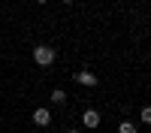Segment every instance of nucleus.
Wrapping results in <instances>:
<instances>
[{
    "label": "nucleus",
    "instance_id": "f257e3e1",
    "mask_svg": "<svg viewBox=\"0 0 151 133\" xmlns=\"http://www.w3.org/2000/svg\"><path fill=\"white\" fill-rule=\"evenodd\" d=\"M33 60H36L40 67H52V64H55V48H52V45H36V48H33Z\"/></svg>",
    "mask_w": 151,
    "mask_h": 133
},
{
    "label": "nucleus",
    "instance_id": "f03ea898",
    "mask_svg": "<svg viewBox=\"0 0 151 133\" xmlns=\"http://www.w3.org/2000/svg\"><path fill=\"white\" fill-rule=\"evenodd\" d=\"M33 124H36V127H48V124H52V112H48L45 106L36 109V112H33Z\"/></svg>",
    "mask_w": 151,
    "mask_h": 133
},
{
    "label": "nucleus",
    "instance_id": "7ed1b4c3",
    "mask_svg": "<svg viewBox=\"0 0 151 133\" xmlns=\"http://www.w3.org/2000/svg\"><path fill=\"white\" fill-rule=\"evenodd\" d=\"M76 82L85 85V88H94V85H97V76H94L91 70H82V73H76Z\"/></svg>",
    "mask_w": 151,
    "mask_h": 133
},
{
    "label": "nucleus",
    "instance_id": "20e7f679",
    "mask_svg": "<svg viewBox=\"0 0 151 133\" xmlns=\"http://www.w3.org/2000/svg\"><path fill=\"white\" fill-rule=\"evenodd\" d=\"M82 124H85L88 130H94V127H100V112H94V109H88V112L82 115Z\"/></svg>",
    "mask_w": 151,
    "mask_h": 133
},
{
    "label": "nucleus",
    "instance_id": "39448f33",
    "mask_svg": "<svg viewBox=\"0 0 151 133\" xmlns=\"http://www.w3.org/2000/svg\"><path fill=\"white\" fill-rule=\"evenodd\" d=\"M52 103H67V91L64 88H55L52 91Z\"/></svg>",
    "mask_w": 151,
    "mask_h": 133
},
{
    "label": "nucleus",
    "instance_id": "423d86ee",
    "mask_svg": "<svg viewBox=\"0 0 151 133\" xmlns=\"http://www.w3.org/2000/svg\"><path fill=\"white\" fill-rule=\"evenodd\" d=\"M118 133H139V130H136V124H130V121H121V124H118Z\"/></svg>",
    "mask_w": 151,
    "mask_h": 133
},
{
    "label": "nucleus",
    "instance_id": "0eeeda50",
    "mask_svg": "<svg viewBox=\"0 0 151 133\" xmlns=\"http://www.w3.org/2000/svg\"><path fill=\"white\" fill-rule=\"evenodd\" d=\"M142 121H145V124H151V106H142Z\"/></svg>",
    "mask_w": 151,
    "mask_h": 133
},
{
    "label": "nucleus",
    "instance_id": "6e6552de",
    "mask_svg": "<svg viewBox=\"0 0 151 133\" xmlns=\"http://www.w3.org/2000/svg\"><path fill=\"white\" fill-rule=\"evenodd\" d=\"M64 3H67V6H73V3H76V0H64Z\"/></svg>",
    "mask_w": 151,
    "mask_h": 133
},
{
    "label": "nucleus",
    "instance_id": "1a4fd4ad",
    "mask_svg": "<svg viewBox=\"0 0 151 133\" xmlns=\"http://www.w3.org/2000/svg\"><path fill=\"white\" fill-rule=\"evenodd\" d=\"M36 3H48V0H36Z\"/></svg>",
    "mask_w": 151,
    "mask_h": 133
},
{
    "label": "nucleus",
    "instance_id": "9d476101",
    "mask_svg": "<svg viewBox=\"0 0 151 133\" xmlns=\"http://www.w3.org/2000/svg\"><path fill=\"white\" fill-rule=\"evenodd\" d=\"M67 133H79V130H67Z\"/></svg>",
    "mask_w": 151,
    "mask_h": 133
}]
</instances>
